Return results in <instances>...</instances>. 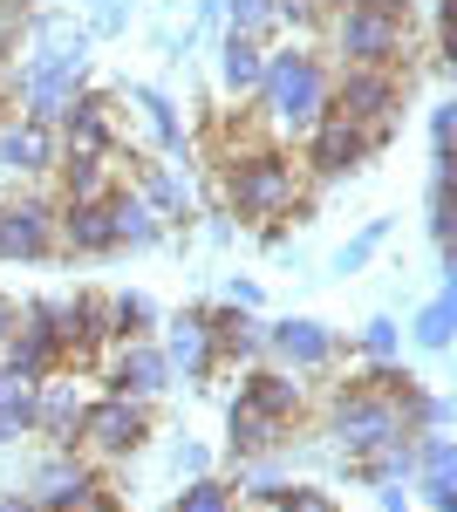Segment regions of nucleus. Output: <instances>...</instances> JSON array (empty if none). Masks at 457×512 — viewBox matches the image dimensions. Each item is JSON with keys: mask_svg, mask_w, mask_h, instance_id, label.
<instances>
[{"mask_svg": "<svg viewBox=\"0 0 457 512\" xmlns=\"http://www.w3.org/2000/svg\"><path fill=\"white\" fill-rule=\"evenodd\" d=\"M41 512H116V492H110V485H103L96 472H89L76 492H62L55 506H41Z\"/></svg>", "mask_w": 457, "mask_h": 512, "instance_id": "obj_33", "label": "nucleus"}, {"mask_svg": "<svg viewBox=\"0 0 457 512\" xmlns=\"http://www.w3.org/2000/svg\"><path fill=\"white\" fill-rule=\"evenodd\" d=\"M403 89H410V76H396V69H342V76H328V110L362 130H396Z\"/></svg>", "mask_w": 457, "mask_h": 512, "instance_id": "obj_7", "label": "nucleus"}, {"mask_svg": "<svg viewBox=\"0 0 457 512\" xmlns=\"http://www.w3.org/2000/svg\"><path fill=\"white\" fill-rule=\"evenodd\" d=\"M410 485H417V499L430 512H457V465H423Z\"/></svg>", "mask_w": 457, "mask_h": 512, "instance_id": "obj_31", "label": "nucleus"}, {"mask_svg": "<svg viewBox=\"0 0 457 512\" xmlns=\"http://www.w3.org/2000/svg\"><path fill=\"white\" fill-rule=\"evenodd\" d=\"M62 158V137H55V123H0V171H14V178H48Z\"/></svg>", "mask_w": 457, "mask_h": 512, "instance_id": "obj_14", "label": "nucleus"}, {"mask_svg": "<svg viewBox=\"0 0 457 512\" xmlns=\"http://www.w3.org/2000/svg\"><path fill=\"white\" fill-rule=\"evenodd\" d=\"M14 328H21V301H7V294H0V349L14 342Z\"/></svg>", "mask_w": 457, "mask_h": 512, "instance_id": "obj_40", "label": "nucleus"}, {"mask_svg": "<svg viewBox=\"0 0 457 512\" xmlns=\"http://www.w3.org/2000/svg\"><path fill=\"white\" fill-rule=\"evenodd\" d=\"M130 96H137V110H144L157 144H164V151H185V123H178V110H171V96H164V89H130Z\"/></svg>", "mask_w": 457, "mask_h": 512, "instance_id": "obj_28", "label": "nucleus"}, {"mask_svg": "<svg viewBox=\"0 0 457 512\" xmlns=\"http://www.w3.org/2000/svg\"><path fill=\"white\" fill-rule=\"evenodd\" d=\"M226 301H232V308H260V280H239V274H232Z\"/></svg>", "mask_w": 457, "mask_h": 512, "instance_id": "obj_39", "label": "nucleus"}, {"mask_svg": "<svg viewBox=\"0 0 457 512\" xmlns=\"http://www.w3.org/2000/svg\"><path fill=\"white\" fill-rule=\"evenodd\" d=\"M55 171H62V198H103L116 185V164L110 158H89V151H62Z\"/></svg>", "mask_w": 457, "mask_h": 512, "instance_id": "obj_24", "label": "nucleus"}, {"mask_svg": "<svg viewBox=\"0 0 457 512\" xmlns=\"http://www.w3.org/2000/svg\"><path fill=\"white\" fill-rule=\"evenodd\" d=\"M362 349L376 355V362H396V349H403V328H396L389 315H369V321H362Z\"/></svg>", "mask_w": 457, "mask_h": 512, "instance_id": "obj_35", "label": "nucleus"}, {"mask_svg": "<svg viewBox=\"0 0 457 512\" xmlns=\"http://www.w3.org/2000/svg\"><path fill=\"white\" fill-rule=\"evenodd\" d=\"M164 362H171V376L185 369V383H205L212 369H219V355H212V335H205V308H185V315L164 328Z\"/></svg>", "mask_w": 457, "mask_h": 512, "instance_id": "obj_17", "label": "nucleus"}, {"mask_svg": "<svg viewBox=\"0 0 457 512\" xmlns=\"http://www.w3.org/2000/svg\"><path fill=\"white\" fill-rule=\"evenodd\" d=\"M103 212H110V239L116 246H157V239H164V219H157L137 192H123V185L103 192Z\"/></svg>", "mask_w": 457, "mask_h": 512, "instance_id": "obj_22", "label": "nucleus"}, {"mask_svg": "<svg viewBox=\"0 0 457 512\" xmlns=\"http://www.w3.org/2000/svg\"><path fill=\"white\" fill-rule=\"evenodd\" d=\"M451 328H457V280H444L437 294H430V308L417 315V349H451Z\"/></svg>", "mask_w": 457, "mask_h": 512, "instance_id": "obj_26", "label": "nucleus"}, {"mask_svg": "<svg viewBox=\"0 0 457 512\" xmlns=\"http://www.w3.org/2000/svg\"><path fill=\"white\" fill-rule=\"evenodd\" d=\"M328 437L342 444V458H369V451H382V444H396V437H410V431L396 417V396L342 383L335 403H328Z\"/></svg>", "mask_w": 457, "mask_h": 512, "instance_id": "obj_5", "label": "nucleus"}, {"mask_svg": "<svg viewBox=\"0 0 457 512\" xmlns=\"http://www.w3.org/2000/svg\"><path fill=\"white\" fill-rule=\"evenodd\" d=\"M48 308V328L62 342V369L69 362H89L96 349H110V301L103 294H62V301H41Z\"/></svg>", "mask_w": 457, "mask_h": 512, "instance_id": "obj_8", "label": "nucleus"}, {"mask_svg": "<svg viewBox=\"0 0 457 512\" xmlns=\"http://www.w3.org/2000/svg\"><path fill=\"white\" fill-rule=\"evenodd\" d=\"M389 137H396V130H362V123H348V117H335V110H328V117L301 137V158H307L301 171H314L321 185L355 178V171L376 158V151H389Z\"/></svg>", "mask_w": 457, "mask_h": 512, "instance_id": "obj_6", "label": "nucleus"}, {"mask_svg": "<svg viewBox=\"0 0 457 512\" xmlns=\"http://www.w3.org/2000/svg\"><path fill=\"white\" fill-rule=\"evenodd\" d=\"M198 472H212L205 444H178V478H198Z\"/></svg>", "mask_w": 457, "mask_h": 512, "instance_id": "obj_38", "label": "nucleus"}, {"mask_svg": "<svg viewBox=\"0 0 457 512\" xmlns=\"http://www.w3.org/2000/svg\"><path fill=\"white\" fill-rule=\"evenodd\" d=\"M260 342H267V355L280 362V369H294V376H314V369H328V362L342 355V335H335L328 321H314V315L267 321Z\"/></svg>", "mask_w": 457, "mask_h": 512, "instance_id": "obj_9", "label": "nucleus"}, {"mask_svg": "<svg viewBox=\"0 0 457 512\" xmlns=\"http://www.w3.org/2000/svg\"><path fill=\"white\" fill-rule=\"evenodd\" d=\"M130 178H137V198L151 205L157 219H171V226H185V219H191V192H185V178H171L164 164L137 158V151H130Z\"/></svg>", "mask_w": 457, "mask_h": 512, "instance_id": "obj_21", "label": "nucleus"}, {"mask_svg": "<svg viewBox=\"0 0 457 512\" xmlns=\"http://www.w3.org/2000/svg\"><path fill=\"white\" fill-rule=\"evenodd\" d=\"M253 96H260V117H267L280 137H307L314 123L328 117V62H321L307 41L267 48Z\"/></svg>", "mask_w": 457, "mask_h": 512, "instance_id": "obj_1", "label": "nucleus"}, {"mask_svg": "<svg viewBox=\"0 0 457 512\" xmlns=\"http://www.w3.org/2000/svg\"><path fill=\"white\" fill-rule=\"evenodd\" d=\"M62 151H89V158H116V96L110 89H76L62 103Z\"/></svg>", "mask_w": 457, "mask_h": 512, "instance_id": "obj_11", "label": "nucleus"}, {"mask_svg": "<svg viewBox=\"0 0 457 512\" xmlns=\"http://www.w3.org/2000/svg\"><path fill=\"white\" fill-rule=\"evenodd\" d=\"M219 14H226L239 35H267L273 28V0H219Z\"/></svg>", "mask_w": 457, "mask_h": 512, "instance_id": "obj_34", "label": "nucleus"}, {"mask_svg": "<svg viewBox=\"0 0 457 512\" xmlns=\"http://www.w3.org/2000/svg\"><path fill=\"white\" fill-rule=\"evenodd\" d=\"M260 62H267L260 35H239V28H226V41H219V82H226L232 96H253V89H260Z\"/></svg>", "mask_w": 457, "mask_h": 512, "instance_id": "obj_23", "label": "nucleus"}, {"mask_svg": "<svg viewBox=\"0 0 457 512\" xmlns=\"http://www.w3.org/2000/svg\"><path fill=\"white\" fill-rule=\"evenodd\" d=\"M151 444V403L137 396H89L82 403V424H76V451L96 458V465H116V458H137Z\"/></svg>", "mask_w": 457, "mask_h": 512, "instance_id": "obj_4", "label": "nucleus"}, {"mask_svg": "<svg viewBox=\"0 0 457 512\" xmlns=\"http://www.w3.org/2000/svg\"><path fill=\"white\" fill-rule=\"evenodd\" d=\"M0 512H41V506H35V492H7V499H0Z\"/></svg>", "mask_w": 457, "mask_h": 512, "instance_id": "obj_42", "label": "nucleus"}, {"mask_svg": "<svg viewBox=\"0 0 457 512\" xmlns=\"http://www.w3.org/2000/svg\"><path fill=\"white\" fill-rule=\"evenodd\" d=\"M273 21H280V28H294V35H307V28H321L328 14H321L314 0H273Z\"/></svg>", "mask_w": 457, "mask_h": 512, "instance_id": "obj_36", "label": "nucleus"}, {"mask_svg": "<svg viewBox=\"0 0 457 512\" xmlns=\"http://www.w3.org/2000/svg\"><path fill=\"white\" fill-rule=\"evenodd\" d=\"M382 239H389V219H369V226H362V233L348 239L342 253H335V274H362V267H369V260H376V246Z\"/></svg>", "mask_w": 457, "mask_h": 512, "instance_id": "obj_32", "label": "nucleus"}, {"mask_svg": "<svg viewBox=\"0 0 457 512\" xmlns=\"http://www.w3.org/2000/svg\"><path fill=\"white\" fill-rule=\"evenodd\" d=\"M321 28H328V48H335L342 69H396V76H410V21L376 14V7H335Z\"/></svg>", "mask_w": 457, "mask_h": 512, "instance_id": "obj_3", "label": "nucleus"}, {"mask_svg": "<svg viewBox=\"0 0 457 512\" xmlns=\"http://www.w3.org/2000/svg\"><path fill=\"white\" fill-rule=\"evenodd\" d=\"M260 506H267V512H342V506H335V492H321V485H287V478L273 485Z\"/></svg>", "mask_w": 457, "mask_h": 512, "instance_id": "obj_29", "label": "nucleus"}, {"mask_svg": "<svg viewBox=\"0 0 457 512\" xmlns=\"http://www.w3.org/2000/svg\"><path fill=\"white\" fill-rule=\"evenodd\" d=\"M55 253V198L21 192L0 205V260H48Z\"/></svg>", "mask_w": 457, "mask_h": 512, "instance_id": "obj_10", "label": "nucleus"}, {"mask_svg": "<svg viewBox=\"0 0 457 512\" xmlns=\"http://www.w3.org/2000/svg\"><path fill=\"white\" fill-rule=\"evenodd\" d=\"M348 7H376V14H396V21H410V0H348Z\"/></svg>", "mask_w": 457, "mask_h": 512, "instance_id": "obj_41", "label": "nucleus"}, {"mask_svg": "<svg viewBox=\"0 0 457 512\" xmlns=\"http://www.w3.org/2000/svg\"><path fill=\"white\" fill-rule=\"evenodd\" d=\"M280 444H287V424H280V417H260V410H246V403H232V410H226V451H232V465L267 458V451H280Z\"/></svg>", "mask_w": 457, "mask_h": 512, "instance_id": "obj_20", "label": "nucleus"}, {"mask_svg": "<svg viewBox=\"0 0 457 512\" xmlns=\"http://www.w3.org/2000/svg\"><path fill=\"white\" fill-rule=\"evenodd\" d=\"M382 512H410V499H403L396 485H382Z\"/></svg>", "mask_w": 457, "mask_h": 512, "instance_id": "obj_43", "label": "nucleus"}, {"mask_svg": "<svg viewBox=\"0 0 457 512\" xmlns=\"http://www.w3.org/2000/svg\"><path fill=\"white\" fill-rule=\"evenodd\" d=\"M451 130H457V103H437L430 110V151H451Z\"/></svg>", "mask_w": 457, "mask_h": 512, "instance_id": "obj_37", "label": "nucleus"}, {"mask_svg": "<svg viewBox=\"0 0 457 512\" xmlns=\"http://www.w3.org/2000/svg\"><path fill=\"white\" fill-rule=\"evenodd\" d=\"M82 478H89V458H82V451H55L35 472V506H55L62 492H76Z\"/></svg>", "mask_w": 457, "mask_h": 512, "instance_id": "obj_27", "label": "nucleus"}, {"mask_svg": "<svg viewBox=\"0 0 457 512\" xmlns=\"http://www.w3.org/2000/svg\"><path fill=\"white\" fill-rule=\"evenodd\" d=\"M110 390L116 396H137V403H151V396L171 390V362H164V349H157L151 335H144V342H116Z\"/></svg>", "mask_w": 457, "mask_h": 512, "instance_id": "obj_15", "label": "nucleus"}, {"mask_svg": "<svg viewBox=\"0 0 457 512\" xmlns=\"http://www.w3.org/2000/svg\"><path fill=\"white\" fill-rule=\"evenodd\" d=\"M171 512H232V485L212 478V472H198V478H185V492H178Z\"/></svg>", "mask_w": 457, "mask_h": 512, "instance_id": "obj_30", "label": "nucleus"}, {"mask_svg": "<svg viewBox=\"0 0 457 512\" xmlns=\"http://www.w3.org/2000/svg\"><path fill=\"white\" fill-rule=\"evenodd\" d=\"M103 301H110V342H144V335H157V301L151 294L123 287V294H103Z\"/></svg>", "mask_w": 457, "mask_h": 512, "instance_id": "obj_25", "label": "nucleus"}, {"mask_svg": "<svg viewBox=\"0 0 457 512\" xmlns=\"http://www.w3.org/2000/svg\"><path fill=\"white\" fill-rule=\"evenodd\" d=\"M239 403L260 410V417L294 424V417L307 410V390L294 383V369H246V376H239Z\"/></svg>", "mask_w": 457, "mask_h": 512, "instance_id": "obj_18", "label": "nucleus"}, {"mask_svg": "<svg viewBox=\"0 0 457 512\" xmlns=\"http://www.w3.org/2000/svg\"><path fill=\"white\" fill-rule=\"evenodd\" d=\"M82 403L89 396L76 390V376H41L35 383V437L48 451H76V424H82Z\"/></svg>", "mask_w": 457, "mask_h": 512, "instance_id": "obj_13", "label": "nucleus"}, {"mask_svg": "<svg viewBox=\"0 0 457 512\" xmlns=\"http://www.w3.org/2000/svg\"><path fill=\"white\" fill-rule=\"evenodd\" d=\"M0 369H7V376H21V383H41V376H55V369H62V342H55V328H48V308H41V301L21 308L14 342L0 349Z\"/></svg>", "mask_w": 457, "mask_h": 512, "instance_id": "obj_12", "label": "nucleus"}, {"mask_svg": "<svg viewBox=\"0 0 457 512\" xmlns=\"http://www.w3.org/2000/svg\"><path fill=\"white\" fill-rule=\"evenodd\" d=\"M226 205H232V219H246V226L287 219L301 205V164L287 158L280 144H239L226 158Z\"/></svg>", "mask_w": 457, "mask_h": 512, "instance_id": "obj_2", "label": "nucleus"}, {"mask_svg": "<svg viewBox=\"0 0 457 512\" xmlns=\"http://www.w3.org/2000/svg\"><path fill=\"white\" fill-rule=\"evenodd\" d=\"M55 246H62V253H82V260L116 253L103 198H62V205H55Z\"/></svg>", "mask_w": 457, "mask_h": 512, "instance_id": "obj_16", "label": "nucleus"}, {"mask_svg": "<svg viewBox=\"0 0 457 512\" xmlns=\"http://www.w3.org/2000/svg\"><path fill=\"white\" fill-rule=\"evenodd\" d=\"M314 7H321V14H335V7H348V0H314Z\"/></svg>", "mask_w": 457, "mask_h": 512, "instance_id": "obj_44", "label": "nucleus"}, {"mask_svg": "<svg viewBox=\"0 0 457 512\" xmlns=\"http://www.w3.org/2000/svg\"><path fill=\"white\" fill-rule=\"evenodd\" d=\"M205 335H212V355H219V362H260V355H267L253 308H232V301L205 308Z\"/></svg>", "mask_w": 457, "mask_h": 512, "instance_id": "obj_19", "label": "nucleus"}]
</instances>
